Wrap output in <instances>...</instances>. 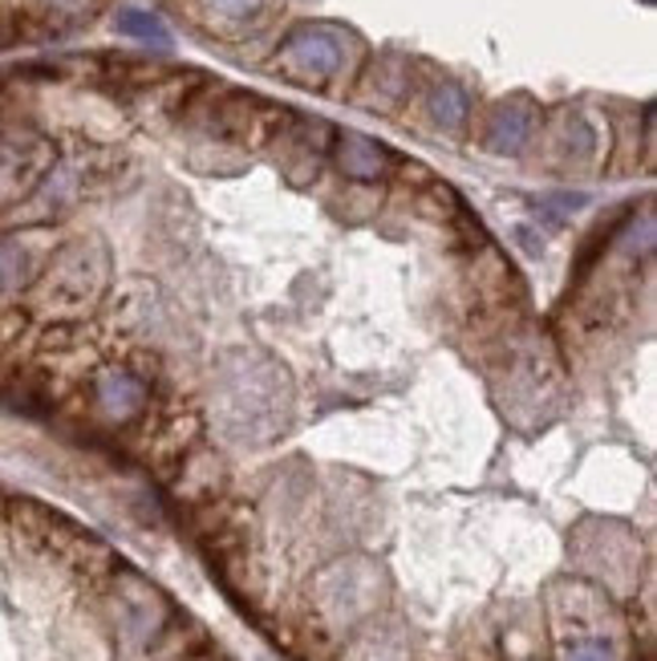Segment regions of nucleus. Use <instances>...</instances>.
I'll return each instance as SVG.
<instances>
[{"label":"nucleus","mask_w":657,"mask_h":661,"mask_svg":"<svg viewBox=\"0 0 657 661\" xmlns=\"http://www.w3.org/2000/svg\"><path fill=\"white\" fill-rule=\"evenodd\" d=\"M114 29L118 33L134 37V41H146V45H159V49L171 45V29H166V24L146 9H122L114 17Z\"/></svg>","instance_id":"0eeeda50"},{"label":"nucleus","mask_w":657,"mask_h":661,"mask_svg":"<svg viewBox=\"0 0 657 661\" xmlns=\"http://www.w3.org/2000/svg\"><path fill=\"white\" fill-rule=\"evenodd\" d=\"M467 110H471V98L463 85H455V82L435 85V94H431V114H435L443 126H451V131L463 126V122H467Z\"/></svg>","instance_id":"1a4fd4ad"},{"label":"nucleus","mask_w":657,"mask_h":661,"mask_svg":"<svg viewBox=\"0 0 657 661\" xmlns=\"http://www.w3.org/2000/svg\"><path fill=\"white\" fill-rule=\"evenodd\" d=\"M94 394H98V406H102L110 418H130V414L146 401L142 382H134L130 374H102L98 386H94Z\"/></svg>","instance_id":"423d86ee"},{"label":"nucleus","mask_w":657,"mask_h":661,"mask_svg":"<svg viewBox=\"0 0 657 661\" xmlns=\"http://www.w3.org/2000/svg\"><path fill=\"white\" fill-rule=\"evenodd\" d=\"M29 248H24L21 240H4L0 244V296H12L21 293L24 281H29Z\"/></svg>","instance_id":"6e6552de"},{"label":"nucleus","mask_w":657,"mask_h":661,"mask_svg":"<svg viewBox=\"0 0 657 661\" xmlns=\"http://www.w3.org/2000/svg\"><path fill=\"white\" fill-rule=\"evenodd\" d=\"M284 61L309 78H333L345 65V33L328 29V24H305L289 37Z\"/></svg>","instance_id":"7ed1b4c3"},{"label":"nucleus","mask_w":657,"mask_h":661,"mask_svg":"<svg viewBox=\"0 0 657 661\" xmlns=\"http://www.w3.org/2000/svg\"><path fill=\"white\" fill-rule=\"evenodd\" d=\"M102 284H107V252L98 248L94 240H78L49 264L37 305L53 317H73L94 305Z\"/></svg>","instance_id":"f257e3e1"},{"label":"nucleus","mask_w":657,"mask_h":661,"mask_svg":"<svg viewBox=\"0 0 657 661\" xmlns=\"http://www.w3.org/2000/svg\"><path fill=\"white\" fill-rule=\"evenodd\" d=\"M560 661H617V650H613L609 638L600 633H588V638H573L560 645Z\"/></svg>","instance_id":"9d476101"},{"label":"nucleus","mask_w":657,"mask_h":661,"mask_svg":"<svg viewBox=\"0 0 657 661\" xmlns=\"http://www.w3.org/2000/svg\"><path fill=\"white\" fill-rule=\"evenodd\" d=\"M646 4H654V0H646Z\"/></svg>","instance_id":"ddd939ff"},{"label":"nucleus","mask_w":657,"mask_h":661,"mask_svg":"<svg viewBox=\"0 0 657 661\" xmlns=\"http://www.w3.org/2000/svg\"><path fill=\"white\" fill-rule=\"evenodd\" d=\"M49 166V142L37 134L12 131L0 139V203L21 200Z\"/></svg>","instance_id":"f03ea898"},{"label":"nucleus","mask_w":657,"mask_h":661,"mask_svg":"<svg viewBox=\"0 0 657 661\" xmlns=\"http://www.w3.org/2000/svg\"><path fill=\"white\" fill-rule=\"evenodd\" d=\"M341 171L350 179H377L382 175V166H386V151L377 146L374 139H365L357 131H345L341 134Z\"/></svg>","instance_id":"39448f33"},{"label":"nucleus","mask_w":657,"mask_h":661,"mask_svg":"<svg viewBox=\"0 0 657 661\" xmlns=\"http://www.w3.org/2000/svg\"><path fill=\"white\" fill-rule=\"evenodd\" d=\"M53 12H70V17H78V12L90 9V0H46Z\"/></svg>","instance_id":"f8f14e48"},{"label":"nucleus","mask_w":657,"mask_h":661,"mask_svg":"<svg viewBox=\"0 0 657 661\" xmlns=\"http://www.w3.org/2000/svg\"><path fill=\"white\" fill-rule=\"evenodd\" d=\"M532 126H536V110L528 102H504V106L495 110L492 122H487V151L495 154H516L524 151V142L532 139Z\"/></svg>","instance_id":"20e7f679"},{"label":"nucleus","mask_w":657,"mask_h":661,"mask_svg":"<svg viewBox=\"0 0 657 661\" xmlns=\"http://www.w3.org/2000/svg\"><path fill=\"white\" fill-rule=\"evenodd\" d=\"M260 4L264 0H212V9L223 12V17H232V21H244V17H256Z\"/></svg>","instance_id":"9b49d317"}]
</instances>
